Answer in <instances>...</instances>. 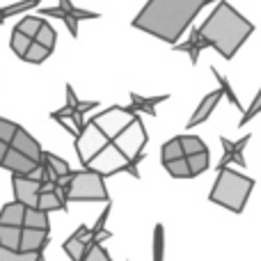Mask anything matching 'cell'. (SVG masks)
Listing matches in <instances>:
<instances>
[{"instance_id":"12","label":"cell","mask_w":261,"mask_h":261,"mask_svg":"<svg viewBox=\"0 0 261 261\" xmlns=\"http://www.w3.org/2000/svg\"><path fill=\"white\" fill-rule=\"evenodd\" d=\"M167 99H170L167 94L151 96V99H147V96H140V94H130V106H128V108H119V110H124V113H128V115L144 113V115H151V117H156V106L163 103V101H167Z\"/></svg>"},{"instance_id":"26","label":"cell","mask_w":261,"mask_h":261,"mask_svg":"<svg viewBox=\"0 0 261 261\" xmlns=\"http://www.w3.org/2000/svg\"><path fill=\"white\" fill-rule=\"evenodd\" d=\"M0 261H46L44 254H30L21 250H7L0 248Z\"/></svg>"},{"instance_id":"21","label":"cell","mask_w":261,"mask_h":261,"mask_svg":"<svg viewBox=\"0 0 261 261\" xmlns=\"http://www.w3.org/2000/svg\"><path fill=\"white\" fill-rule=\"evenodd\" d=\"M44 161L48 163V167L53 170V174L58 176V179H62V176H69V174H71V167H69V163L64 161V158L55 156V153H50V151H44Z\"/></svg>"},{"instance_id":"7","label":"cell","mask_w":261,"mask_h":261,"mask_svg":"<svg viewBox=\"0 0 261 261\" xmlns=\"http://www.w3.org/2000/svg\"><path fill=\"white\" fill-rule=\"evenodd\" d=\"M0 167H5L7 172H12L14 176H30L32 172L39 167V163L30 161L28 156H23L21 151H16V149L9 147L7 153H5L3 163H0Z\"/></svg>"},{"instance_id":"32","label":"cell","mask_w":261,"mask_h":261,"mask_svg":"<svg viewBox=\"0 0 261 261\" xmlns=\"http://www.w3.org/2000/svg\"><path fill=\"white\" fill-rule=\"evenodd\" d=\"M110 208H113V202H108L106 204V208H103V213H101L99 218H96V222H94V227H90V236L94 239L96 234H101V231L106 229V222H108V216H110Z\"/></svg>"},{"instance_id":"36","label":"cell","mask_w":261,"mask_h":261,"mask_svg":"<svg viewBox=\"0 0 261 261\" xmlns=\"http://www.w3.org/2000/svg\"><path fill=\"white\" fill-rule=\"evenodd\" d=\"M7 149H9V144L0 140V163H3V158H5V153H7Z\"/></svg>"},{"instance_id":"20","label":"cell","mask_w":261,"mask_h":261,"mask_svg":"<svg viewBox=\"0 0 261 261\" xmlns=\"http://www.w3.org/2000/svg\"><path fill=\"white\" fill-rule=\"evenodd\" d=\"M176 158H186L179 135H176V138H172V140H167V142L161 147V161H163V165H165V163H170V161H176Z\"/></svg>"},{"instance_id":"33","label":"cell","mask_w":261,"mask_h":261,"mask_svg":"<svg viewBox=\"0 0 261 261\" xmlns=\"http://www.w3.org/2000/svg\"><path fill=\"white\" fill-rule=\"evenodd\" d=\"M257 113H261V90H259V94H257V96H254V99H252V103H250V108L245 110V115H243V117H241L239 126H245V124H248L250 119H252V117H254V115H257Z\"/></svg>"},{"instance_id":"14","label":"cell","mask_w":261,"mask_h":261,"mask_svg":"<svg viewBox=\"0 0 261 261\" xmlns=\"http://www.w3.org/2000/svg\"><path fill=\"white\" fill-rule=\"evenodd\" d=\"M37 208L50 213V211H67V202L60 195V190L55 188H46L39 193V199H37Z\"/></svg>"},{"instance_id":"9","label":"cell","mask_w":261,"mask_h":261,"mask_svg":"<svg viewBox=\"0 0 261 261\" xmlns=\"http://www.w3.org/2000/svg\"><path fill=\"white\" fill-rule=\"evenodd\" d=\"M9 147L16 149V151H21L23 156H28L30 161H35V163H41V156H44V149H41V144L37 142V140L32 138V135L28 133L25 128H21V126H18L16 135L12 138Z\"/></svg>"},{"instance_id":"1","label":"cell","mask_w":261,"mask_h":261,"mask_svg":"<svg viewBox=\"0 0 261 261\" xmlns=\"http://www.w3.org/2000/svg\"><path fill=\"white\" fill-rule=\"evenodd\" d=\"M213 0H149L133 18V28L167 44H179L204 5Z\"/></svg>"},{"instance_id":"23","label":"cell","mask_w":261,"mask_h":261,"mask_svg":"<svg viewBox=\"0 0 261 261\" xmlns=\"http://www.w3.org/2000/svg\"><path fill=\"white\" fill-rule=\"evenodd\" d=\"M41 23L44 21H41L39 16H25V18H21V21L16 23L14 30L21 32V35H25V37H30V39H35L37 32H39V28H41Z\"/></svg>"},{"instance_id":"31","label":"cell","mask_w":261,"mask_h":261,"mask_svg":"<svg viewBox=\"0 0 261 261\" xmlns=\"http://www.w3.org/2000/svg\"><path fill=\"white\" fill-rule=\"evenodd\" d=\"M16 130H18V124H14V122H9V119H5V117H0V140L3 142H12V138L16 135Z\"/></svg>"},{"instance_id":"35","label":"cell","mask_w":261,"mask_h":261,"mask_svg":"<svg viewBox=\"0 0 261 261\" xmlns=\"http://www.w3.org/2000/svg\"><path fill=\"white\" fill-rule=\"evenodd\" d=\"M110 239H113V231L103 229V231H101V234H96V236H94V239H92V241H94L96 245H103L106 241H110Z\"/></svg>"},{"instance_id":"22","label":"cell","mask_w":261,"mask_h":261,"mask_svg":"<svg viewBox=\"0 0 261 261\" xmlns=\"http://www.w3.org/2000/svg\"><path fill=\"white\" fill-rule=\"evenodd\" d=\"M179 140H181V147H184V156L188 158V156H195V153H199V151H206V144H204V140L202 138H197V135H179Z\"/></svg>"},{"instance_id":"2","label":"cell","mask_w":261,"mask_h":261,"mask_svg":"<svg viewBox=\"0 0 261 261\" xmlns=\"http://www.w3.org/2000/svg\"><path fill=\"white\" fill-rule=\"evenodd\" d=\"M199 32L211 48H216L225 60H231L241 46L250 39L254 25L241 12H236L227 0H220L211 16L199 25Z\"/></svg>"},{"instance_id":"15","label":"cell","mask_w":261,"mask_h":261,"mask_svg":"<svg viewBox=\"0 0 261 261\" xmlns=\"http://www.w3.org/2000/svg\"><path fill=\"white\" fill-rule=\"evenodd\" d=\"M25 220V206L18 202H7L0 208V225L7 227H23Z\"/></svg>"},{"instance_id":"10","label":"cell","mask_w":261,"mask_h":261,"mask_svg":"<svg viewBox=\"0 0 261 261\" xmlns=\"http://www.w3.org/2000/svg\"><path fill=\"white\" fill-rule=\"evenodd\" d=\"M48 231H39V229H23L21 231V252H30V254H44V250L48 248Z\"/></svg>"},{"instance_id":"25","label":"cell","mask_w":261,"mask_h":261,"mask_svg":"<svg viewBox=\"0 0 261 261\" xmlns=\"http://www.w3.org/2000/svg\"><path fill=\"white\" fill-rule=\"evenodd\" d=\"M35 41H37V44H41V46H46L48 50H53L55 44H58V32L50 28V23L44 21V23H41V28H39V32H37Z\"/></svg>"},{"instance_id":"37","label":"cell","mask_w":261,"mask_h":261,"mask_svg":"<svg viewBox=\"0 0 261 261\" xmlns=\"http://www.w3.org/2000/svg\"><path fill=\"white\" fill-rule=\"evenodd\" d=\"M0 23H5V14H3V9H0Z\"/></svg>"},{"instance_id":"30","label":"cell","mask_w":261,"mask_h":261,"mask_svg":"<svg viewBox=\"0 0 261 261\" xmlns=\"http://www.w3.org/2000/svg\"><path fill=\"white\" fill-rule=\"evenodd\" d=\"M165 259V229L163 225H156L153 229V261Z\"/></svg>"},{"instance_id":"6","label":"cell","mask_w":261,"mask_h":261,"mask_svg":"<svg viewBox=\"0 0 261 261\" xmlns=\"http://www.w3.org/2000/svg\"><path fill=\"white\" fill-rule=\"evenodd\" d=\"M12 190L14 202L23 204L25 208H37V199H39L44 186H41V181H35L30 176H12Z\"/></svg>"},{"instance_id":"29","label":"cell","mask_w":261,"mask_h":261,"mask_svg":"<svg viewBox=\"0 0 261 261\" xmlns=\"http://www.w3.org/2000/svg\"><path fill=\"white\" fill-rule=\"evenodd\" d=\"M32 41H35V39H30V37H25V35H21V32L14 30L12 32V39H9V46H12V50L18 55V58H23V55L28 53V48H30Z\"/></svg>"},{"instance_id":"8","label":"cell","mask_w":261,"mask_h":261,"mask_svg":"<svg viewBox=\"0 0 261 261\" xmlns=\"http://www.w3.org/2000/svg\"><path fill=\"white\" fill-rule=\"evenodd\" d=\"M250 140H252V135H243L239 142H231V140H227V138H220L222 158H220V163H218V170L227 167L229 163H236V165H241V167L248 165V163H245V156H243V149H245V144H248Z\"/></svg>"},{"instance_id":"27","label":"cell","mask_w":261,"mask_h":261,"mask_svg":"<svg viewBox=\"0 0 261 261\" xmlns=\"http://www.w3.org/2000/svg\"><path fill=\"white\" fill-rule=\"evenodd\" d=\"M167 170V174L174 176V179H190V167L186 158H176V161H170L163 165Z\"/></svg>"},{"instance_id":"24","label":"cell","mask_w":261,"mask_h":261,"mask_svg":"<svg viewBox=\"0 0 261 261\" xmlns=\"http://www.w3.org/2000/svg\"><path fill=\"white\" fill-rule=\"evenodd\" d=\"M50 53H53V50H48L46 46L32 41L30 48H28V53L23 55V60H25V62H30V64H41V62H46V60L50 58Z\"/></svg>"},{"instance_id":"5","label":"cell","mask_w":261,"mask_h":261,"mask_svg":"<svg viewBox=\"0 0 261 261\" xmlns=\"http://www.w3.org/2000/svg\"><path fill=\"white\" fill-rule=\"evenodd\" d=\"M39 16H55V18H62L67 23L69 32L71 37H78V21L81 18H99L96 12H87V9H78L73 7L71 0H60L58 7H46L39 12Z\"/></svg>"},{"instance_id":"4","label":"cell","mask_w":261,"mask_h":261,"mask_svg":"<svg viewBox=\"0 0 261 261\" xmlns=\"http://www.w3.org/2000/svg\"><path fill=\"white\" fill-rule=\"evenodd\" d=\"M64 202H110L108 188H106V174L92 167L73 172L67 188L60 190Z\"/></svg>"},{"instance_id":"28","label":"cell","mask_w":261,"mask_h":261,"mask_svg":"<svg viewBox=\"0 0 261 261\" xmlns=\"http://www.w3.org/2000/svg\"><path fill=\"white\" fill-rule=\"evenodd\" d=\"M211 71H213V76L218 78V83H220V92H222V96H227V101H229V103H234V106H236V108H239V110H243V106H241V101L236 99L234 90H231V87H229V81H227V78L222 76V73L218 71L216 67H211Z\"/></svg>"},{"instance_id":"16","label":"cell","mask_w":261,"mask_h":261,"mask_svg":"<svg viewBox=\"0 0 261 261\" xmlns=\"http://www.w3.org/2000/svg\"><path fill=\"white\" fill-rule=\"evenodd\" d=\"M23 229H39V231H50V220L48 213L41 208H25V220H23Z\"/></svg>"},{"instance_id":"3","label":"cell","mask_w":261,"mask_h":261,"mask_svg":"<svg viewBox=\"0 0 261 261\" xmlns=\"http://www.w3.org/2000/svg\"><path fill=\"white\" fill-rule=\"evenodd\" d=\"M252 190H254V179L231 170V167H222V170H218L208 199L231 213H243Z\"/></svg>"},{"instance_id":"19","label":"cell","mask_w":261,"mask_h":261,"mask_svg":"<svg viewBox=\"0 0 261 261\" xmlns=\"http://www.w3.org/2000/svg\"><path fill=\"white\" fill-rule=\"evenodd\" d=\"M186 161H188V167H190V179H195V176L204 174V172L208 170V165H211V156H208V149H206V151L195 153V156H188Z\"/></svg>"},{"instance_id":"34","label":"cell","mask_w":261,"mask_h":261,"mask_svg":"<svg viewBox=\"0 0 261 261\" xmlns=\"http://www.w3.org/2000/svg\"><path fill=\"white\" fill-rule=\"evenodd\" d=\"M83 261H113V259H110L108 250H106L103 245H94V248L87 250V254Z\"/></svg>"},{"instance_id":"11","label":"cell","mask_w":261,"mask_h":261,"mask_svg":"<svg viewBox=\"0 0 261 261\" xmlns=\"http://www.w3.org/2000/svg\"><path fill=\"white\" fill-rule=\"evenodd\" d=\"M220 99H222V92L218 90V92H211V94H206L202 101H199V106H197V110H195V115L190 117V122H188V128H193V126H199V124H204L208 117H211V113L218 108V103H220Z\"/></svg>"},{"instance_id":"17","label":"cell","mask_w":261,"mask_h":261,"mask_svg":"<svg viewBox=\"0 0 261 261\" xmlns=\"http://www.w3.org/2000/svg\"><path fill=\"white\" fill-rule=\"evenodd\" d=\"M21 231H23V227L0 225V248L21 250Z\"/></svg>"},{"instance_id":"18","label":"cell","mask_w":261,"mask_h":261,"mask_svg":"<svg viewBox=\"0 0 261 261\" xmlns=\"http://www.w3.org/2000/svg\"><path fill=\"white\" fill-rule=\"evenodd\" d=\"M62 250L67 252V257L71 261H83L85 259V254H87V241H81V239H76V236L71 234L62 243Z\"/></svg>"},{"instance_id":"13","label":"cell","mask_w":261,"mask_h":261,"mask_svg":"<svg viewBox=\"0 0 261 261\" xmlns=\"http://www.w3.org/2000/svg\"><path fill=\"white\" fill-rule=\"evenodd\" d=\"M204 48H208V44L204 41L199 28L190 30L188 39H186L184 44H174V50H179V53H188V58H190V62H193V64H197L199 53H204Z\"/></svg>"}]
</instances>
